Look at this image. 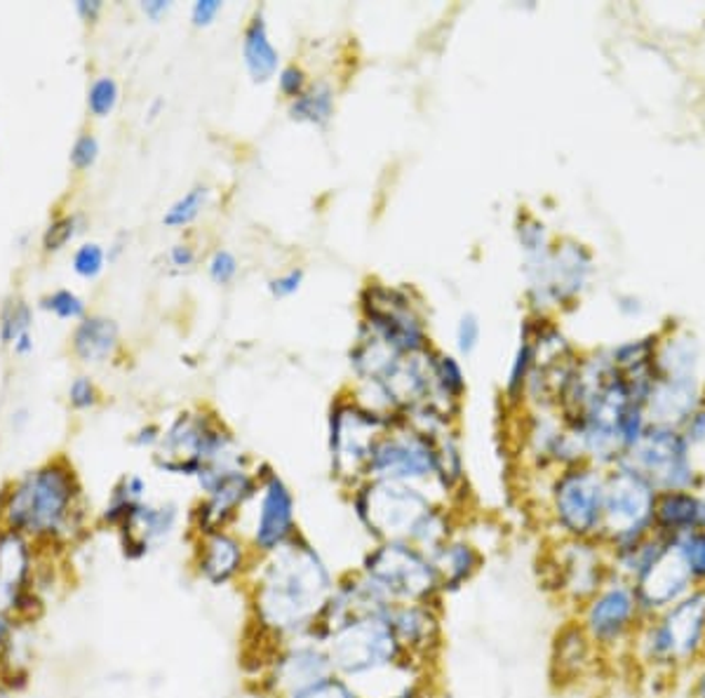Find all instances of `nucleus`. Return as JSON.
Returning a JSON list of instances; mask_svg holds the SVG:
<instances>
[{
  "instance_id": "b1692460",
  "label": "nucleus",
  "mask_w": 705,
  "mask_h": 698,
  "mask_svg": "<svg viewBox=\"0 0 705 698\" xmlns=\"http://www.w3.org/2000/svg\"><path fill=\"white\" fill-rule=\"evenodd\" d=\"M592 645L581 623H569L558 635L553 645V666L560 677H579L592 660Z\"/></svg>"
},
{
  "instance_id": "1a4fd4ad",
  "label": "nucleus",
  "mask_w": 705,
  "mask_h": 698,
  "mask_svg": "<svg viewBox=\"0 0 705 698\" xmlns=\"http://www.w3.org/2000/svg\"><path fill=\"white\" fill-rule=\"evenodd\" d=\"M644 621L633 583L609 574L600 591L581 607L579 623L598 652H617L635 639Z\"/></svg>"
},
{
  "instance_id": "bb28decb",
  "label": "nucleus",
  "mask_w": 705,
  "mask_h": 698,
  "mask_svg": "<svg viewBox=\"0 0 705 698\" xmlns=\"http://www.w3.org/2000/svg\"><path fill=\"white\" fill-rule=\"evenodd\" d=\"M334 114V89L327 83H315L306 87L299 97L292 99L290 116L296 123L327 125Z\"/></svg>"
},
{
  "instance_id": "423d86ee",
  "label": "nucleus",
  "mask_w": 705,
  "mask_h": 698,
  "mask_svg": "<svg viewBox=\"0 0 705 698\" xmlns=\"http://www.w3.org/2000/svg\"><path fill=\"white\" fill-rule=\"evenodd\" d=\"M356 512L377 539L414 543L435 508L412 485L375 480L356 494Z\"/></svg>"
},
{
  "instance_id": "f8f14e48",
  "label": "nucleus",
  "mask_w": 705,
  "mask_h": 698,
  "mask_svg": "<svg viewBox=\"0 0 705 698\" xmlns=\"http://www.w3.org/2000/svg\"><path fill=\"white\" fill-rule=\"evenodd\" d=\"M644 616H656L673 604L698 591V581L677 539H665L659 556L649 562L633 581Z\"/></svg>"
},
{
  "instance_id": "473e14b6",
  "label": "nucleus",
  "mask_w": 705,
  "mask_h": 698,
  "mask_svg": "<svg viewBox=\"0 0 705 698\" xmlns=\"http://www.w3.org/2000/svg\"><path fill=\"white\" fill-rule=\"evenodd\" d=\"M43 306L48 310H52L54 316H60L64 320H71V318H83L85 314V304L83 299L78 297V294H73L69 289H57L54 294H50V297L43 302Z\"/></svg>"
},
{
  "instance_id": "0eeeda50",
  "label": "nucleus",
  "mask_w": 705,
  "mask_h": 698,
  "mask_svg": "<svg viewBox=\"0 0 705 698\" xmlns=\"http://www.w3.org/2000/svg\"><path fill=\"white\" fill-rule=\"evenodd\" d=\"M362 574L396 604H429L440 591L431 556L410 541H383L367 556Z\"/></svg>"
},
{
  "instance_id": "9d476101",
  "label": "nucleus",
  "mask_w": 705,
  "mask_h": 698,
  "mask_svg": "<svg viewBox=\"0 0 705 698\" xmlns=\"http://www.w3.org/2000/svg\"><path fill=\"white\" fill-rule=\"evenodd\" d=\"M604 473L574 464L553 485V516L569 541H598L602 531Z\"/></svg>"
},
{
  "instance_id": "f704fd0d",
  "label": "nucleus",
  "mask_w": 705,
  "mask_h": 698,
  "mask_svg": "<svg viewBox=\"0 0 705 698\" xmlns=\"http://www.w3.org/2000/svg\"><path fill=\"white\" fill-rule=\"evenodd\" d=\"M104 250L95 243H90L73 254V268H76V273L83 275V278H97L104 268Z\"/></svg>"
},
{
  "instance_id": "ddd939ff",
  "label": "nucleus",
  "mask_w": 705,
  "mask_h": 698,
  "mask_svg": "<svg viewBox=\"0 0 705 698\" xmlns=\"http://www.w3.org/2000/svg\"><path fill=\"white\" fill-rule=\"evenodd\" d=\"M367 473L375 480L410 485L440 475V452L423 433L381 435L369 454Z\"/></svg>"
},
{
  "instance_id": "a211bd4d",
  "label": "nucleus",
  "mask_w": 705,
  "mask_h": 698,
  "mask_svg": "<svg viewBox=\"0 0 705 698\" xmlns=\"http://www.w3.org/2000/svg\"><path fill=\"white\" fill-rule=\"evenodd\" d=\"M179 522V508L175 504H141L129 522L118 531L120 546L127 560H141L162 541L172 537Z\"/></svg>"
},
{
  "instance_id": "6ab92c4d",
  "label": "nucleus",
  "mask_w": 705,
  "mask_h": 698,
  "mask_svg": "<svg viewBox=\"0 0 705 698\" xmlns=\"http://www.w3.org/2000/svg\"><path fill=\"white\" fill-rule=\"evenodd\" d=\"M245 569V546L227 529L202 535L196 550L198 577L219 588L235 581Z\"/></svg>"
},
{
  "instance_id": "4be33fe9",
  "label": "nucleus",
  "mask_w": 705,
  "mask_h": 698,
  "mask_svg": "<svg viewBox=\"0 0 705 698\" xmlns=\"http://www.w3.org/2000/svg\"><path fill=\"white\" fill-rule=\"evenodd\" d=\"M243 60H245L248 73L254 83H269L277 73L281 54H277V50L273 47V43L269 39V29H266L262 12L254 14V20L245 29Z\"/></svg>"
},
{
  "instance_id": "dca6fc26",
  "label": "nucleus",
  "mask_w": 705,
  "mask_h": 698,
  "mask_svg": "<svg viewBox=\"0 0 705 698\" xmlns=\"http://www.w3.org/2000/svg\"><path fill=\"white\" fill-rule=\"evenodd\" d=\"M294 537V496L277 475H269L262 487V504L252 543L262 553H273Z\"/></svg>"
},
{
  "instance_id": "9b49d317",
  "label": "nucleus",
  "mask_w": 705,
  "mask_h": 698,
  "mask_svg": "<svg viewBox=\"0 0 705 698\" xmlns=\"http://www.w3.org/2000/svg\"><path fill=\"white\" fill-rule=\"evenodd\" d=\"M690 443L673 426L646 429L638 443L628 450L623 464L646 477L659 494L696 487Z\"/></svg>"
},
{
  "instance_id": "f03ea898",
  "label": "nucleus",
  "mask_w": 705,
  "mask_h": 698,
  "mask_svg": "<svg viewBox=\"0 0 705 698\" xmlns=\"http://www.w3.org/2000/svg\"><path fill=\"white\" fill-rule=\"evenodd\" d=\"M0 527L41 550H62L85 531L83 487L64 458L24 473L0 496Z\"/></svg>"
},
{
  "instance_id": "72a5a7b5",
  "label": "nucleus",
  "mask_w": 705,
  "mask_h": 698,
  "mask_svg": "<svg viewBox=\"0 0 705 698\" xmlns=\"http://www.w3.org/2000/svg\"><path fill=\"white\" fill-rule=\"evenodd\" d=\"M677 541L684 550V558H686V562H690L698 585L703 588L705 585V529L696 531V535L684 537V539H677Z\"/></svg>"
},
{
  "instance_id": "f257e3e1",
  "label": "nucleus",
  "mask_w": 705,
  "mask_h": 698,
  "mask_svg": "<svg viewBox=\"0 0 705 698\" xmlns=\"http://www.w3.org/2000/svg\"><path fill=\"white\" fill-rule=\"evenodd\" d=\"M334 581L315 550L292 537L269 553L254 585L259 626L277 637H302L318 628Z\"/></svg>"
},
{
  "instance_id": "6e6552de",
  "label": "nucleus",
  "mask_w": 705,
  "mask_h": 698,
  "mask_svg": "<svg viewBox=\"0 0 705 698\" xmlns=\"http://www.w3.org/2000/svg\"><path fill=\"white\" fill-rule=\"evenodd\" d=\"M43 553L27 537L0 527V612L29 623L43 610Z\"/></svg>"
},
{
  "instance_id": "58836bf2",
  "label": "nucleus",
  "mask_w": 705,
  "mask_h": 698,
  "mask_svg": "<svg viewBox=\"0 0 705 698\" xmlns=\"http://www.w3.org/2000/svg\"><path fill=\"white\" fill-rule=\"evenodd\" d=\"M480 343V320L473 314H466L456 327V346L461 356H471Z\"/></svg>"
},
{
  "instance_id": "603ef678",
  "label": "nucleus",
  "mask_w": 705,
  "mask_h": 698,
  "mask_svg": "<svg viewBox=\"0 0 705 698\" xmlns=\"http://www.w3.org/2000/svg\"><path fill=\"white\" fill-rule=\"evenodd\" d=\"M135 443L137 445H156V443H160V435H158V429L156 426H148V429H141L139 431V435L135 437Z\"/></svg>"
},
{
  "instance_id": "20e7f679",
  "label": "nucleus",
  "mask_w": 705,
  "mask_h": 698,
  "mask_svg": "<svg viewBox=\"0 0 705 698\" xmlns=\"http://www.w3.org/2000/svg\"><path fill=\"white\" fill-rule=\"evenodd\" d=\"M659 491L635 468L617 464L604 475V506L600 543L607 553H619L654 535Z\"/></svg>"
},
{
  "instance_id": "6e6d98bb",
  "label": "nucleus",
  "mask_w": 705,
  "mask_h": 698,
  "mask_svg": "<svg viewBox=\"0 0 705 698\" xmlns=\"http://www.w3.org/2000/svg\"><path fill=\"white\" fill-rule=\"evenodd\" d=\"M703 591H705V585H703Z\"/></svg>"
},
{
  "instance_id": "c85d7f7f",
  "label": "nucleus",
  "mask_w": 705,
  "mask_h": 698,
  "mask_svg": "<svg viewBox=\"0 0 705 698\" xmlns=\"http://www.w3.org/2000/svg\"><path fill=\"white\" fill-rule=\"evenodd\" d=\"M118 97H120V92H118L116 81L108 78V76H102V78H97L95 83L90 85L87 106H90V112L95 114L97 118H106L116 108Z\"/></svg>"
},
{
  "instance_id": "a878e982",
  "label": "nucleus",
  "mask_w": 705,
  "mask_h": 698,
  "mask_svg": "<svg viewBox=\"0 0 705 698\" xmlns=\"http://www.w3.org/2000/svg\"><path fill=\"white\" fill-rule=\"evenodd\" d=\"M144 496H146V483L139 475L120 477V483L114 487V491H111V499L102 512V522L120 531L129 522V518L135 516L137 508L144 504Z\"/></svg>"
},
{
  "instance_id": "79ce46f5",
  "label": "nucleus",
  "mask_w": 705,
  "mask_h": 698,
  "mask_svg": "<svg viewBox=\"0 0 705 698\" xmlns=\"http://www.w3.org/2000/svg\"><path fill=\"white\" fill-rule=\"evenodd\" d=\"M73 233H76V219L73 216L60 219V222H54L45 233V241H43L45 250H50V252L62 250L71 241Z\"/></svg>"
},
{
  "instance_id": "393cba45",
  "label": "nucleus",
  "mask_w": 705,
  "mask_h": 698,
  "mask_svg": "<svg viewBox=\"0 0 705 698\" xmlns=\"http://www.w3.org/2000/svg\"><path fill=\"white\" fill-rule=\"evenodd\" d=\"M435 572L440 579V588H459L466 583L482 562L475 546L469 541H448L431 556Z\"/></svg>"
},
{
  "instance_id": "c03bdc74",
  "label": "nucleus",
  "mask_w": 705,
  "mask_h": 698,
  "mask_svg": "<svg viewBox=\"0 0 705 698\" xmlns=\"http://www.w3.org/2000/svg\"><path fill=\"white\" fill-rule=\"evenodd\" d=\"M277 85L281 92L290 99H296L306 89V73L299 66H285L277 76Z\"/></svg>"
},
{
  "instance_id": "a19ab883",
  "label": "nucleus",
  "mask_w": 705,
  "mask_h": 698,
  "mask_svg": "<svg viewBox=\"0 0 705 698\" xmlns=\"http://www.w3.org/2000/svg\"><path fill=\"white\" fill-rule=\"evenodd\" d=\"M69 400L71 405L76 410H90L97 405V389L95 383H92L87 377H78L76 381L71 383L69 389Z\"/></svg>"
},
{
  "instance_id": "5fc2aeb1",
  "label": "nucleus",
  "mask_w": 705,
  "mask_h": 698,
  "mask_svg": "<svg viewBox=\"0 0 705 698\" xmlns=\"http://www.w3.org/2000/svg\"><path fill=\"white\" fill-rule=\"evenodd\" d=\"M0 698H8L6 696V685H0Z\"/></svg>"
},
{
  "instance_id": "412c9836",
  "label": "nucleus",
  "mask_w": 705,
  "mask_h": 698,
  "mask_svg": "<svg viewBox=\"0 0 705 698\" xmlns=\"http://www.w3.org/2000/svg\"><path fill=\"white\" fill-rule=\"evenodd\" d=\"M388 626L393 628L404 654H425L438 645L440 626L429 604H393L388 612Z\"/></svg>"
},
{
  "instance_id": "864d4df0",
  "label": "nucleus",
  "mask_w": 705,
  "mask_h": 698,
  "mask_svg": "<svg viewBox=\"0 0 705 698\" xmlns=\"http://www.w3.org/2000/svg\"><path fill=\"white\" fill-rule=\"evenodd\" d=\"M388 698H417V691L414 689H407L402 694H396V696H388Z\"/></svg>"
},
{
  "instance_id": "7c9ffc66",
  "label": "nucleus",
  "mask_w": 705,
  "mask_h": 698,
  "mask_svg": "<svg viewBox=\"0 0 705 698\" xmlns=\"http://www.w3.org/2000/svg\"><path fill=\"white\" fill-rule=\"evenodd\" d=\"M290 698H362L356 689H352V685H348L344 677H337V675H329L325 679H320V683H315L302 691H296L294 696Z\"/></svg>"
},
{
  "instance_id": "39448f33",
  "label": "nucleus",
  "mask_w": 705,
  "mask_h": 698,
  "mask_svg": "<svg viewBox=\"0 0 705 698\" xmlns=\"http://www.w3.org/2000/svg\"><path fill=\"white\" fill-rule=\"evenodd\" d=\"M325 649L334 673L348 679L393 670L404 654L388 616H358L341 623L325 633Z\"/></svg>"
},
{
  "instance_id": "09e8293b",
  "label": "nucleus",
  "mask_w": 705,
  "mask_h": 698,
  "mask_svg": "<svg viewBox=\"0 0 705 698\" xmlns=\"http://www.w3.org/2000/svg\"><path fill=\"white\" fill-rule=\"evenodd\" d=\"M170 260L177 268H189L196 262V252L189 245H175L170 252Z\"/></svg>"
},
{
  "instance_id": "e433bc0d",
  "label": "nucleus",
  "mask_w": 705,
  "mask_h": 698,
  "mask_svg": "<svg viewBox=\"0 0 705 698\" xmlns=\"http://www.w3.org/2000/svg\"><path fill=\"white\" fill-rule=\"evenodd\" d=\"M532 343L525 339L523 346L517 348V356H515V362H513V370H511V379H508V393L515 398L519 391H523V383L527 379V372L532 367Z\"/></svg>"
},
{
  "instance_id": "aec40b11",
  "label": "nucleus",
  "mask_w": 705,
  "mask_h": 698,
  "mask_svg": "<svg viewBox=\"0 0 705 698\" xmlns=\"http://www.w3.org/2000/svg\"><path fill=\"white\" fill-rule=\"evenodd\" d=\"M705 529V499L694 489L661 491L654 510V535L684 539Z\"/></svg>"
},
{
  "instance_id": "49530a36",
  "label": "nucleus",
  "mask_w": 705,
  "mask_h": 698,
  "mask_svg": "<svg viewBox=\"0 0 705 698\" xmlns=\"http://www.w3.org/2000/svg\"><path fill=\"white\" fill-rule=\"evenodd\" d=\"M684 440L690 445H698V443H705V412H698L690 419V424H686L684 429Z\"/></svg>"
},
{
  "instance_id": "8fccbe9b",
  "label": "nucleus",
  "mask_w": 705,
  "mask_h": 698,
  "mask_svg": "<svg viewBox=\"0 0 705 698\" xmlns=\"http://www.w3.org/2000/svg\"><path fill=\"white\" fill-rule=\"evenodd\" d=\"M76 10H78V14L83 17V20L92 22L102 12V3H99V0H78Z\"/></svg>"
},
{
  "instance_id": "cd10ccee",
  "label": "nucleus",
  "mask_w": 705,
  "mask_h": 698,
  "mask_svg": "<svg viewBox=\"0 0 705 698\" xmlns=\"http://www.w3.org/2000/svg\"><path fill=\"white\" fill-rule=\"evenodd\" d=\"M208 195H210V191L206 187H196L187 195H181L177 203L165 212V216H162L165 226L181 229V226H189L191 222H196L198 214L208 203Z\"/></svg>"
},
{
  "instance_id": "2eb2a0df",
  "label": "nucleus",
  "mask_w": 705,
  "mask_h": 698,
  "mask_svg": "<svg viewBox=\"0 0 705 698\" xmlns=\"http://www.w3.org/2000/svg\"><path fill=\"white\" fill-rule=\"evenodd\" d=\"M600 541H569L562 546L555 567V585L579 607L600 591V585L609 579L611 567L609 556L604 558Z\"/></svg>"
},
{
  "instance_id": "f3484780",
  "label": "nucleus",
  "mask_w": 705,
  "mask_h": 698,
  "mask_svg": "<svg viewBox=\"0 0 705 698\" xmlns=\"http://www.w3.org/2000/svg\"><path fill=\"white\" fill-rule=\"evenodd\" d=\"M334 675V666L325 645H311V642H299L287 647L273 664V685L285 698L294 696L320 679Z\"/></svg>"
},
{
  "instance_id": "37998d69",
  "label": "nucleus",
  "mask_w": 705,
  "mask_h": 698,
  "mask_svg": "<svg viewBox=\"0 0 705 698\" xmlns=\"http://www.w3.org/2000/svg\"><path fill=\"white\" fill-rule=\"evenodd\" d=\"M302 283H304V271L302 268H292V271H287L283 275H277V278H273L269 283V289H271V294H273L275 299H287V297H292V294L299 292Z\"/></svg>"
},
{
  "instance_id": "4468645a",
  "label": "nucleus",
  "mask_w": 705,
  "mask_h": 698,
  "mask_svg": "<svg viewBox=\"0 0 705 698\" xmlns=\"http://www.w3.org/2000/svg\"><path fill=\"white\" fill-rule=\"evenodd\" d=\"M381 429L383 421L372 412L346 405H339L337 412H332L329 450L339 475L356 477L367 473L369 454L381 437Z\"/></svg>"
},
{
  "instance_id": "4c0bfd02",
  "label": "nucleus",
  "mask_w": 705,
  "mask_h": 698,
  "mask_svg": "<svg viewBox=\"0 0 705 698\" xmlns=\"http://www.w3.org/2000/svg\"><path fill=\"white\" fill-rule=\"evenodd\" d=\"M238 275V260L229 250H219L210 260V278L217 285H229Z\"/></svg>"
},
{
  "instance_id": "ea45409f",
  "label": "nucleus",
  "mask_w": 705,
  "mask_h": 698,
  "mask_svg": "<svg viewBox=\"0 0 705 698\" xmlns=\"http://www.w3.org/2000/svg\"><path fill=\"white\" fill-rule=\"evenodd\" d=\"M97 158H99V141L92 135H83L76 139V144H73L71 162L76 165L78 170L92 168V165L97 162Z\"/></svg>"
},
{
  "instance_id": "2f4dec72",
  "label": "nucleus",
  "mask_w": 705,
  "mask_h": 698,
  "mask_svg": "<svg viewBox=\"0 0 705 698\" xmlns=\"http://www.w3.org/2000/svg\"><path fill=\"white\" fill-rule=\"evenodd\" d=\"M435 379L440 381L444 393L452 398H459L463 391H466V379H463L461 364L452 356H442L435 362Z\"/></svg>"
},
{
  "instance_id": "5701e85b",
  "label": "nucleus",
  "mask_w": 705,
  "mask_h": 698,
  "mask_svg": "<svg viewBox=\"0 0 705 698\" xmlns=\"http://www.w3.org/2000/svg\"><path fill=\"white\" fill-rule=\"evenodd\" d=\"M118 348V325L104 316L85 318L73 335V351L83 362H104Z\"/></svg>"
},
{
  "instance_id": "3c124183",
  "label": "nucleus",
  "mask_w": 705,
  "mask_h": 698,
  "mask_svg": "<svg viewBox=\"0 0 705 698\" xmlns=\"http://www.w3.org/2000/svg\"><path fill=\"white\" fill-rule=\"evenodd\" d=\"M141 10L146 12V17H151V20H160V17L170 10V3H167V0H148V3H141Z\"/></svg>"
},
{
  "instance_id": "c9c22d12",
  "label": "nucleus",
  "mask_w": 705,
  "mask_h": 698,
  "mask_svg": "<svg viewBox=\"0 0 705 698\" xmlns=\"http://www.w3.org/2000/svg\"><path fill=\"white\" fill-rule=\"evenodd\" d=\"M17 623L12 616L0 612V683L10 670V654L14 649V637H17Z\"/></svg>"
},
{
  "instance_id": "de8ad7c7",
  "label": "nucleus",
  "mask_w": 705,
  "mask_h": 698,
  "mask_svg": "<svg viewBox=\"0 0 705 698\" xmlns=\"http://www.w3.org/2000/svg\"><path fill=\"white\" fill-rule=\"evenodd\" d=\"M690 698H705V658L698 666L692 668V685H690Z\"/></svg>"
},
{
  "instance_id": "c756f323",
  "label": "nucleus",
  "mask_w": 705,
  "mask_h": 698,
  "mask_svg": "<svg viewBox=\"0 0 705 698\" xmlns=\"http://www.w3.org/2000/svg\"><path fill=\"white\" fill-rule=\"evenodd\" d=\"M29 325H31V314L29 308L22 304V302H12L6 314H3V322H0V337H3L6 343H17L24 335H31L29 332Z\"/></svg>"
},
{
  "instance_id": "7ed1b4c3",
  "label": "nucleus",
  "mask_w": 705,
  "mask_h": 698,
  "mask_svg": "<svg viewBox=\"0 0 705 698\" xmlns=\"http://www.w3.org/2000/svg\"><path fill=\"white\" fill-rule=\"evenodd\" d=\"M633 652L652 673L692 670L705 658V591L698 588L671 610L649 616Z\"/></svg>"
},
{
  "instance_id": "a18cd8bd",
  "label": "nucleus",
  "mask_w": 705,
  "mask_h": 698,
  "mask_svg": "<svg viewBox=\"0 0 705 698\" xmlns=\"http://www.w3.org/2000/svg\"><path fill=\"white\" fill-rule=\"evenodd\" d=\"M221 12V3L219 0H198L191 10L193 24L196 27H208L214 22V17Z\"/></svg>"
}]
</instances>
